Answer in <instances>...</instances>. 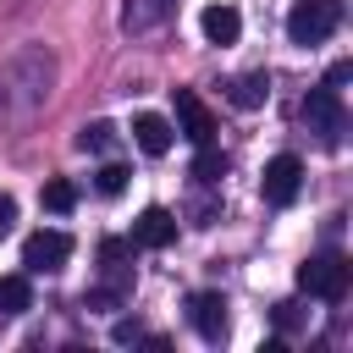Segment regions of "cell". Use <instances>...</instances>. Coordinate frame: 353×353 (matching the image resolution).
Masks as SVG:
<instances>
[{
	"label": "cell",
	"instance_id": "cell-1",
	"mask_svg": "<svg viewBox=\"0 0 353 353\" xmlns=\"http://www.w3.org/2000/svg\"><path fill=\"white\" fill-rule=\"evenodd\" d=\"M347 281H353V270H347L342 254H314V259L298 265V287L309 298H320V303H342L347 298Z\"/></svg>",
	"mask_w": 353,
	"mask_h": 353
},
{
	"label": "cell",
	"instance_id": "cell-2",
	"mask_svg": "<svg viewBox=\"0 0 353 353\" xmlns=\"http://www.w3.org/2000/svg\"><path fill=\"white\" fill-rule=\"evenodd\" d=\"M336 22H342V0H298L287 11V39L309 50V44H325L336 33Z\"/></svg>",
	"mask_w": 353,
	"mask_h": 353
},
{
	"label": "cell",
	"instance_id": "cell-3",
	"mask_svg": "<svg viewBox=\"0 0 353 353\" xmlns=\"http://www.w3.org/2000/svg\"><path fill=\"white\" fill-rule=\"evenodd\" d=\"M298 116H303V127H309L325 149H336V143H342V132H347V110H342L336 88H309V99L298 105Z\"/></svg>",
	"mask_w": 353,
	"mask_h": 353
},
{
	"label": "cell",
	"instance_id": "cell-4",
	"mask_svg": "<svg viewBox=\"0 0 353 353\" xmlns=\"http://www.w3.org/2000/svg\"><path fill=\"white\" fill-rule=\"evenodd\" d=\"M171 99H176V132L188 143H215V110L193 88H171Z\"/></svg>",
	"mask_w": 353,
	"mask_h": 353
},
{
	"label": "cell",
	"instance_id": "cell-5",
	"mask_svg": "<svg viewBox=\"0 0 353 353\" xmlns=\"http://www.w3.org/2000/svg\"><path fill=\"white\" fill-rule=\"evenodd\" d=\"M298 188H303V160H298V154H276V160L265 165V176H259L265 204H292Z\"/></svg>",
	"mask_w": 353,
	"mask_h": 353
},
{
	"label": "cell",
	"instance_id": "cell-6",
	"mask_svg": "<svg viewBox=\"0 0 353 353\" xmlns=\"http://www.w3.org/2000/svg\"><path fill=\"white\" fill-rule=\"evenodd\" d=\"M66 259H72V237H66V232H33V237L22 243V265H28L33 276L61 270Z\"/></svg>",
	"mask_w": 353,
	"mask_h": 353
},
{
	"label": "cell",
	"instance_id": "cell-7",
	"mask_svg": "<svg viewBox=\"0 0 353 353\" xmlns=\"http://www.w3.org/2000/svg\"><path fill=\"white\" fill-rule=\"evenodd\" d=\"M188 325H193L204 342H221V336H226V325H232L226 298H221V292H193V298H188Z\"/></svg>",
	"mask_w": 353,
	"mask_h": 353
},
{
	"label": "cell",
	"instance_id": "cell-8",
	"mask_svg": "<svg viewBox=\"0 0 353 353\" xmlns=\"http://www.w3.org/2000/svg\"><path fill=\"white\" fill-rule=\"evenodd\" d=\"M132 243L138 248H171L176 243V215L165 204H149L138 221H132Z\"/></svg>",
	"mask_w": 353,
	"mask_h": 353
},
{
	"label": "cell",
	"instance_id": "cell-9",
	"mask_svg": "<svg viewBox=\"0 0 353 353\" xmlns=\"http://www.w3.org/2000/svg\"><path fill=\"white\" fill-rule=\"evenodd\" d=\"M171 138H176V132H171L165 116H154V110H138V116H132V143H138L143 154H165Z\"/></svg>",
	"mask_w": 353,
	"mask_h": 353
},
{
	"label": "cell",
	"instance_id": "cell-10",
	"mask_svg": "<svg viewBox=\"0 0 353 353\" xmlns=\"http://www.w3.org/2000/svg\"><path fill=\"white\" fill-rule=\"evenodd\" d=\"M132 248H138L132 237H105V243H99V265L110 270V287H116V292H127V287H132V265H127V259H132Z\"/></svg>",
	"mask_w": 353,
	"mask_h": 353
},
{
	"label": "cell",
	"instance_id": "cell-11",
	"mask_svg": "<svg viewBox=\"0 0 353 353\" xmlns=\"http://www.w3.org/2000/svg\"><path fill=\"white\" fill-rule=\"evenodd\" d=\"M176 0H121V28L127 33H154L165 17H171Z\"/></svg>",
	"mask_w": 353,
	"mask_h": 353
},
{
	"label": "cell",
	"instance_id": "cell-12",
	"mask_svg": "<svg viewBox=\"0 0 353 353\" xmlns=\"http://www.w3.org/2000/svg\"><path fill=\"white\" fill-rule=\"evenodd\" d=\"M199 28H204L210 44H237L243 17H237V6H204V11H199Z\"/></svg>",
	"mask_w": 353,
	"mask_h": 353
},
{
	"label": "cell",
	"instance_id": "cell-13",
	"mask_svg": "<svg viewBox=\"0 0 353 353\" xmlns=\"http://www.w3.org/2000/svg\"><path fill=\"white\" fill-rule=\"evenodd\" d=\"M226 99H232L237 110H259V105L270 99V83H265V72H243V77H232V83H226Z\"/></svg>",
	"mask_w": 353,
	"mask_h": 353
},
{
	"label": "cell",
	"instance_id": "cell-14",
	"mask_svg": "<svg viewBox=\"0 0 353 353\" xmlns=\"http://www.w3.org/2000/svg\"><path fill=\"white\" fill-rule=\"evenodd\" d=\"M22 309H33L28 276H0V314H22Z\"/></svg>",
	"mask_w": 353,
	"mask_h": 353
},
{
	"label": "cell",
	"instance_id": "cell-15",
	"mask_svg": "<svg viewBox=\"0 0 353 353\" xmlns=\"http://www.w3.org/2000/svg\"><path fill=\"white\" fill-rule=\"evenodd\" d=\"M77 149H83V154H110V149H116V127H110V121H88V127L77 132Z\"/></svg>",
	"mask_w": 353,
	"mask_h": 353
},
{
	"label": "cell",
	"instance_id": "cell-16",
	"mask_svg": "<svg viewBox=\"0 0 353 353\" xmlns=\"http://www.w3.org/2000/svg\"><path fill=\"white\" fill-rule=\"evenodd\" d=\"M39 199H44V210H55V215H72V210H77V188H72L66 176H50Z\"/></svg>",
	"mask_w": 353,
	"mask_h": 353
},
{
	"label": "cell",
	"instance_id": "cell-17",
	"mask_svg": "<svg viewBox=\"0 0 353 353\" xmlns=\"http://www.w3.org/2000/svg\"><path fill=\"white\" fill-rule=\"evenodd\" d=\"M226 176V154L215 143H199V160H193V182H221Z\"/></svg>",
	"mask_w": 353,
	"mask_h": 353
},
{
	"label": "cell",
	"instance_id": "cell-18",
	"mask_svg": "<svg viewBox=\"0 0 353 353\" xmlns=\"http://www.w3.org/2000/svg\"><path fill=\"white\" fill-rule=\"evenodd\" d=\"M127 176H132V171L110 160V165H99V176H94V188H99L105 199H121V193H127Z\"/></svg>",
	"mask_w": 353,
	"mask_h": 353
},
{
	"label": "cell",
	"instance_id": "cell-19",
	"mask_svg": "<svg viewBox=\"0 0 353 353\" xmlns=\"http://www.w3.org/2000/svg\"><path fill=\"white\" fill-rule=\"evenodd\" d=\"M276 325H281V331H298V325H303V309H298V303H276Z\"/></svg>",
	"mask_w": 353,
	"mask_h": 353
},
{
	"label": "cell",
	"instance_id": "cell-20",
	"mask_svg": "<svg viewBox=\"0 0 353 353\" xmlns=\"http://www.w3.org/2000/svg\"><path fill=\"white\" fill-rule=\"evenodd\" d=\"M347 77H353V61H336V66H331V72H325V88H342V83H347Z\"/></svg>",
	"mask_w": 353,
	"mask_h": 353
},
{
	"label": "cell",
	"instance_id": "cell-21",
	"mask_svg": "<svg viewBox=\"0 0 353 353\" xmlns=\"http://www.w3.org/2000/svg\"><path fill=\"white\" fill-rule=\"evenodd\" d=\"M11 221H17V204H11V193H0V237L11 232Z\"/></svg>",
	"mask_w": 353,
	"mask_h": 353
}]
</instances>
